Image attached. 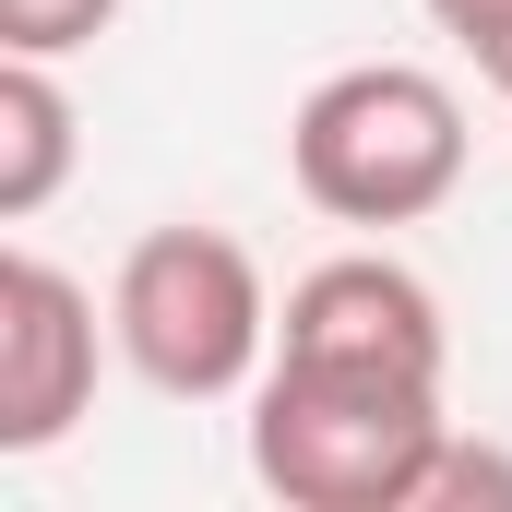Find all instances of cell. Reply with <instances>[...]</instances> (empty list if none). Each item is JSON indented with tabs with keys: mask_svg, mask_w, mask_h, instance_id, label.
Here are the masks:
<instances>
[{
	"mask_svg": "<svg viewBox=\"0 0 512 512\" xmlns=\"http://www.w3.org/2000/svg\"><path fill=\"white\" fill-rule=\"evenodd\" d=\"M453 417L441 382L358 358H274L251 382V477L286 512H417Z\"/></svg>",
	"mask_w": 512,
	"mask_h": 512,
	"instance_id": "cell-1",
	"label": "cell"
},
{
	"mask_svg": "<svg viewBox=\"0 0 512 512\" xmlns=\"http://www.w3.org/2000/svg\"><path fill=\"white\" fill-rule=\"evenodd\" d=\"M465 96L429 60H346L298 96L286 120V179L334 227H417L465 191Z\"/></svg>",
	"mask_w": 512,
	"mask_h": 512,
	"instance_id": "cell-2",
	"label": "cell"
},
{
	"mask_svg": "<svg viewBox=\"0 0 512 512\" xmlns=\"http://www.w3.org/2000/svg\"><path fill=\"white\" fill-rule=\"evenodd\" d=\"M108 334H120L131 382L167 405H227L274 370V286L251 239L227 227H143L108 274Z\"/></svg>",
	"mask_w": 512,
	"mask_h": 512,
	"instance_id": "cell-3",
	"label": "cell"
},
{
	"mask_svg": "<svg viewBox=\"0 0 512 512\" xmlns=\"http://www.w3.org/2000/svg\"><path fill=\"white\" fill-rule=\"evenodd\" d=\"M108 322L96 286L60 274L48 251H0V453L36 465L96 417V370H108Z\"/></svg>",
	"mask_w": 512,
	"mask_h": 512,
	"instance_id": "cell-4",
	"label": "cell"
},
{
	"mask_svg": "<svg viewBox=\"0 0 512 512\" xmlns=\"http://www.w3.org/2000/svg\"><path fill=\"white\" fill-rule=\"evenodd\" d=\"M274 358H358V370L441 382V370H453V334H441L429 274H405L393 251H334V262H310V274L286 286Z\"/></svg>",
	"mask_w": 512,
	"mask_h": 512,
	"instance_id": "cell-5",
	"label": "cell"
},
{
	"mask_svg": "<svg viewBox=\"0 0 512 512\" xmlns=\"http://www.w3.org/2000/svg\"><path fill=\"white\" fill-rule=\"evenodd\" d=\"M72 155H84V108H72L60 60H12L0 48V215L36 227L72 191Z\"/></svg>",
	"mask_w": 512,
	"mask_h": 512,
	"instance_id": "cell-6",
	"label": "cell"
},
{
	"mask_svg": "<svg viewBox=\"0 0 512 512\" xmlns=\"http://www.w3.org/2000/svg\"><path fill=\"white\" fill-rule=\"evenodd\" d=\"M120 24V0H0V48L12 60H72Z\"/></svg>",
	"mask_w": 512,
	"mask_h": 512,
	"instance_id": "cell-7",
	"label": "cell"
},
{
	"mask_svg": "<svg viewBox=\"0 0 512 512\" xmlns=\"http://www.w3.org/2000/svg\"><path fill=\"white\" fill-rule=\"evenodd\" d=\"M465 501H512V453H489V441H441V465H429V501L417 512H465Z\"/></svg>",
	"mask_w": 512,
	"mask_h": 512,
	"instance_id": "cell-8",
	"label": "cell"
},
{
	"mask_svg": "<svg viewBox=\"0 0 512 512\" xmlns=\"http://www.w3.org/2000/svg\"><path fill=\"white\" fill-rule=\"evenodd\" d=\"M417 12H429L477 72H501V60H512V0H417Z\"/></svg>",
	"mask_w": 512,
	"mask_h": 512,
	"instance_id": "cell-9",
	"label": "cell"
},
{
	"mask_svg": "<svg viewBox=\"0 0 512 512\" xmlns=\"http://www.w3.org/2000/svg\"><path fill=\"white\" fill-rule=\"evenodd\" d=\"M489 84H501V108H512V60H501V72H489Z\"/></svg>",
	"mask_w": 512,
	"mask_h": 512,
	"instance_id": "cell-10",
	"label": "cell"
}]
</instances>
